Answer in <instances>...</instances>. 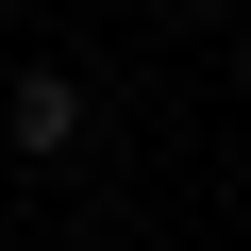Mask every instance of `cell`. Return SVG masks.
Returning <instances> with one entry per match:
<instances>
[{"label":"cell","instance_id":"1","mask_svg":"<svg viewBox=\"0 0 251 251\" xmlns=\"http://www.w3.org/2000/svg\"><path fill=\"white\" fill-rule=\"evenodd\" d=\"M84 117H100V84H84L67 50L0 67V151H17V168H67V151H84Z\"/></svg>","mask_w":251,"mask_h":251}]
</instances>
